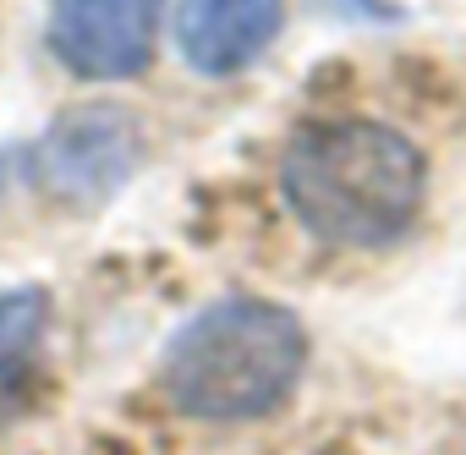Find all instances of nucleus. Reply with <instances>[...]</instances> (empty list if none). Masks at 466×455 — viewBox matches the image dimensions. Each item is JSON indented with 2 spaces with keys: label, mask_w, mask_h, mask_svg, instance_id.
Returning <instances> with one entry per match:
<instances>
[{
  "label": "nucleus",
  "mask_w": 466,
  "mask_h": 455,
  "mask_svg": "<svg viewBox=\"0 0 466 455\" xmlns=\"http://www.w3.org/2000/svg\"><path fill=\"white\" fill-rule=\"evenodd\" d=\"M165 0H50V50L88 83L137 77L154 61Z\"/></svg>",
  "instance_id": "nucleus-4"
},
{
  "label": "nucleus",
  "mask_w": 466,
  "mask_h": 455,
  "mask_svg": "<svg viewBox=\"0 0 466 455\" xmlns=\"http://www.w3.org/2000/svg\"><path fill=\"white\" fill-rule=\"evenodd\" d=\"M280 192L297 225L324 248H390L428 197L422 148L384 121H313L280 159Z\"/></svg>",
  "instance_id": "nucleus-1"
},
{
  "label": "nucleus",
  "mask_w": 466,
  "mask_h": 455,
  "mask_svg": "<svg viewBox=\"0 0 466 455\" xmlns=\"http://www.w3.org/2000/svg\"><path fill=\"white\" fill-rule=\"evenodd\" d=\"M137 165V121L121 105H77L61 110L56 126L34 143L28 170L61 203H105Z\"/></svg>",
  "instance_id": "nucleus-3"
},
{
  "label": "nucleus",
  "mask_w": 466,
  "mask_h": 455,
  "mask_svg": "<svg viewBox=\"0 0 466 455\" xmlns=\"http://www.w3.org/2000/svg\"><path fill=\"white\" fill-rule=\"evenodd\" d=\"M286 0H176V50L198 77L248 72L280 34Z\"/></svg>",
  "instance_id": "nucleus-5"
},
{
  "label": "nucleus",
  "mask_w": 466,
  "mask_h": 455,
  "mask_svg": "<svg viewBox=\"0 0 466 455\" xmlns=\"http://www.w3.org/2000/svg\"><path fill=\"white\" fill-rule=\"evenodd\" d=\"M0 170H6V159H0Z\"/></svg>",
  "instance_id": "nucleus-7"
},
{
  "label": "nucleus",
  "mask_w": 466,
  "mask_h": 455,
  "mask_svg": "<svg viewBox=\"0 0 466 455\" xmlns=\"http://www.w3.org/2000/svg\"><path fill=\"white\" fill-rule=\"evenodd\" d=\"M45 324H50V297L39 286L0 291V411L28 384L45 346Z\"/></svg>",
  "instance_id": "nucleus-6"
},
{
  "label": "nucleus",
  "mask_w": 466,
  "mask_h": 455,
  "mask_svg": "<svg viewBox=\"0 0 466 455\" xmlns=\"http://www.w3.org/2000/svg\"><path fill=\"white\" fill-rule=\"evenodd\" d=\"M308 329L264 297H219L198 308L159 357L170 411L192 422H258L280 411L308 373Z\"/></svg>",
  "instance_id": "nucleus-2"
}]
</instances>
